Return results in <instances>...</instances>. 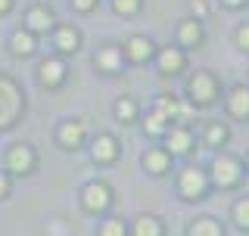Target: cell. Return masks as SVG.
Here are the masks:
<instances>
[{
	"label": "cell",
	"instance_id": "cell-1",
	"mask_svg": "<svg viewBox=\"0 0 249 236\" xmlns=\"http://www.w3.org/2000/svg\"><path fill=\"white\" fill-rule=\"evenodd\" d=\"M25 112V97L22 87L13 81L10 75H0V131H10L19 115Z\"/></svg>",
	"mask_w": 249,
	"mask_h": 236
},
{
	"label": "cell",
	"instance_id": "cell-2",
	"mask_svg": "<svg viewBox=\"0 0 249 236\" xmlns=\"http://www.w3.org/2000/svg\"><path fill=\"white\" fill-rule=\"evenodd\" d=\"M112 205V190L103 180H90L88 186L81 190V208L90 211V215H103V211Z\"/></svg>",
	"mask_w": 249,
	"mask_h": 236
},
{
	"label": "cell",
	"instance_id": "cell-3",
	"mask_svg": "<svg viewBox=\"0 0 249 236\" xmlns=\"http://www.w3.org/2000/svg\"><path fill=\"white\" fill-rule=\"evenodd\" d=\"M6 168L10 174H31L37 168V152L31 143H13L6 149Z\"/></svg>",
	"mask_w": 249,
	"mask_h": 236
},
{
	"label": "cell",
	"instance_id": "cell-4",
	"mask_svg": "<svg viewBox=\"0 0 249 236\" xmlns=\"http://www.w3.org/2000/svg\"><path fill=\"white\" fill-rule=\"evenodd\" d=\"M37 84L47 90H56L62 81H66V62L62 59H41L37 62Z\"/></svg>",
	"mask_w": 249,
	"mask_h": 236
},
{
	"label": "cell",
	"instance_id": "cell-5",
	"mask_svg": "<svg viewBox=\"0 0 249 236\" xmlns=\"http://www.w3.org/2000/svg\"><path fill=\"white\" fill-rule=\"evenodd\" d=\"M212 177H215V184H221V186H233V184L240 180V162L231 159V155H221V159H215V165H212Z\"/></svg>",
	"mask_w": 249,
	"mask_h": 236
},
{
	"label": "cell",
	"instance_id": "cell-6",
	"mask_svg": "<svg viewBox=\"0 0 249 236\" xmlns=\"http://www.w3.org/2000/svg\"><path fill=\"white\" fill-rule=\"evenodd\" d=\"M206 174H202L199 168H184L181 174V196L184 199H199L202 193H206Z\"/></svg>",
	"mask_w": 249,
	"mask_h": 236
},
{
	"label": "cell",
	"instance_id": "cell-7",
	"mask_svg": "<svg viewBox=\"0 0 249 236\" xmlns=\"http://www.w3.org/2000/svg\"><path fill=\"white\" fill-rule=\"evenodd\" d=\"M56 143L62 149H78L84 143V124L78 121V118H72V121H62L59 131H56Z\"/></svg>",
	"mask_w": 249,
	"mask_h": 236
},
{
	"label": "cell",
	"instance_id": "cell-8",
	"mask_svg": "<svg viewBox=\"0 0 249 236\" xmlns=\"http://www.w3.org/2000/svg\"><path fill=\"white\" fill-rule=\"evenodd\" d=\"M215 78L206 75V72H196L190 78V97L196 100V103H212L215 100Z\"/></svg>",
	"mask_w": 249,
	"mask_h": 236
},
{
	"label": "cell",
	"instance_id": "cell-9",
	"mask_svg": "<svg viewBox=\"0 0 249 236\" xmlns=\"http://www.w3.org/2000/svg\"><path fill=\"white\" fill-rule=\"evenodd\" d=\"M115 155H119V143H115V137L100 134V137L93 140V146H90V159L100 162V165H109V162H115Z\"/></svg>",
	"mask_w": 249,
	"mask_h": 236
},
{
	"label": "cell",
	"instance_id": "cell-10",
	"mask_svg": "<svg viewBox=\"0 0 249 236\" xmlns=\"http://www.w3.org/2000/svg\"><path fill=\"white\" fill-rule=\"evenodd\" d=\"M93 66L100 68V72H106V75H115L122 68V50L119 47H100L97 50V56H93Z\"/></svg>",
	"mask_w": 249,
	"mask_h": 236
},
{
	"label": "cell",
	"instance_id": "cell-11",
	"mask_svg": "<svg viewBox=\"0 0 249 236\" xmlns=\"http://www.w3.org/2000/svg\"><path fill=\"white\" fill-rule=\"evenodd\" d=\"M124 56H128L131 62H146V59L153 56V41H150V37H143V34L128 37V41H124Z\"/></svg>",
	"mask_w": 249,
	"mask_h": 236
},
{
	"label": "cell",
	"instance_id": "cell-12",
	"mask_svg": "<svg viewBox=\"0 0 249 236\" xmlns=\"http://www.w3.org/2000/svg\"><path fill=\"white\" fill-rule=\"evenodd\" d=\"M53 28V13L44 10V6H31L25 13V31L31 34H41V31H50Z\"/></svg>",
	"mask_w": 249,
	"mask_h": 236
},
{
	"label": "cell",
	"instance_id": "cell-13",
	"mask_svg": "<svg viewBox=\"0 0 249 236\" xmlns=\"http://www.w3.org/2000/svg\"><path fill=\"white\" fill-rule=\"evenodd\" d=\"M53 47H56L59 53H78V47H81V34H78L72 25H59L56 34H53Z\"/></svg>",
	"mask_w": 249,
	"mask_h": 236
},
{
	"label": "cell",
	"instance_id": "cell-14",
	"mask_svg": "<svg viewBox=\"0 0 249 236\" xmlns=\"http://www.w3.org/2000/svg\"><path fill=\"white\" fill-rule=\"evenodd\" d=\"M35 50H37V44H35V34H31V31H13V34H10V53H13V56L25 59Z\"/></svg>",
	"mask_w": 249,
	"mask_h": 236
},
{
	"label": "cell",
	"instance_id": "cell-15",
	"mask_svg": "<svg viewBox=\"0 0 249 236\" xmlns=\"http://www.w3.org/2000/svg\"><path fill=\"white\" fill-rule=\"evenodd\" d=\"M143 168L150 174H165L171 168V152L168 149H150V152H143Z\"/></svg>",
	"mask_w": 249,
	"mask_h": 236
},
{
	"label": "cell",
	"instance_id": "cell-16",
	"mask_svg": "<svg viewBox=\"0 0 249 236\" xmlns=\"http://www.w3.org/2000/svg\"><path fill=\"white\" fill-rule=\"evenodd\" d=\"M228 109L237 118H246L249 115V87H243V84H240V87H233L228 93Z\"/></svg>",
	"mask_w": 249,
	"mask_h": 236
},
{
	"label": "cell",
	"instance_id": "cell-17",
	"mask_svg": "<svg viewBox=\"0 0 249 236\" xmlns=\"http://www.w3.org/2000/svg\"><path fill=\"white\" fill-rule=\"evenodd\" d=\"M184 68V53L181 50H162L159 53V72L162 75H175V72H181Z\"/></svg>",
	"mask_w": 249,
	"mask_h": 236
},
{
	"label": "cell",
	"instance_id": "cell-18",
	"mask_svg": "<svg viewBox=\"0 0 249 236\" xmlns=\"http://www.w3.org/2000/svg\"><path fill=\"white\" fill-rule=\"evenodd\" d=\"M131 236H162V224L159 218L153 215H140L134 221V230H131Z\"/></svg>",
	"mask_w": 249,
	"mask_h": 236
},
{
	"label": "cell",
	"instance_id": "cell-19",
	"mask_svg": "<svg viewBox=\"0 0 249 236\" xmlns=\"http://www.w3.org/2000/svg\"><path fill=\"white\" fill-rule=\"evenodd\" d=\"M190 143H193V137H190L187 128H171L168 131V152H187Z\"/></svg>",
	"mask_w": 249,
	"mask_h": 236
},
{
	"label": "cell",
	"instance_id": "cell-20",
	"mask_svg": "<svg viewBox=\"0 0 249 236\" xmlns=\"http://www.w3.org/2000/svg\"><path fill=\"white\" fill-rule=\"evenodd\" d=\"M178 37H181V44H184V47H196V44L202 41V28H199V22H196V19L181 22V31H178Z\"/></svg>",
	"mask_w": 249,
	"mask_h": 236
},
{
	"label": "cell",
	"instance_id": "cell-21",
	"mask_svg": "<svg viewBox=\"0 0 249 236\" xmlns=\"http://www.w3.org/2000/svg\"><path fill=\"white\" fill-rule=\"evenodd\" d=\"M187 236H224V230L212 221V218H199V221H193V224H190Z\"/></svg>",
	"mask_w": 249,
	"mask_h": 236
},
{
	"label": "cell",
	"instance_id": "cell-22",
	"mask_svg": "<svg viewBox=\"0 0 249 236\" xmlns=\"http://www.w3.org/2000/svg\"><path fill=\"white\" fill-rule=\"evenodd\" d=\"M115 118H119V121L122 124H131V121H134V118H137V103H134V100H131V97H122V100H115Z\"/></svg>",
	"mask_w": 249,
	"mask_h": 236
},
{
	"label": "cell",
	"instance_id": "cell-23",
	"mask_svg": "<svg viewBox=\"0 0 249 236\" xmlns=\"http://www.w3.org/2000/svg\"><path fill=\"white\" fill-rule=\"evenodd\" d=\"M97 236H128V227H124L122 218H106V221L97 227Z\"/></svg>",
	"mask_w": 249,
	"mask_h": 236
},
{
	"label": "cell",
	"instance_id": "cell-24",
	"mask_svg": "<svg viewBox=\"0 0 249 236\" xmlns=\"http://www.w3.org/2000/svg\"><path fill=\"white\" fill-rule=\"evenodd\" d=\"M168 128V118L159 112V109H153L150 112V118H146V134H153V137H159L162 131Z\"/></svg>",
	"mask_w": 249,
	"mask_h": 236
},
{
	"label": "cell",
	"instance_id": "cell-25",
	"mask_svg": "<svg viewBox=\"0 0 249 236\" xmlns=\"http://www.w3.org/2000/svg\"><path fill=\"white\" fill-rule=\"evenodd\" d=\"M224 140H228V128H224V124H209L206 143H209V146H221Z\"/></svg>",
	"mask_w": 249,
	"mask_h": 236
},
{
	"label": "cell",
	"instance_id": "cell-26",
	"mask_svg": "<svg viewBox=\"0 0 249 236\" xmlns=\"http://www.w3.org/2000/svg\"><path fill=\"white\" fill-rule=\"evenodd\" d=\"M156 109H159L165 118H171V115H181V106H178V100L175 97H159L156 100Z\"/></svg>",
	"mask_w": 249,
	"mask_h": 236
},
{
	"label": "cell",
	"instance_id": "cell-27",
	"mask_svg": "<svg viewBox=\"0 0 249 236\" xmlns=\"http://www.w3.org/2000/svg\"><path fill=\"white\" fill-rule=\"evenodd\" d=\"M233 221H237V227L249 230V199H240L237 205H233Z\"/></svg>",
	"mask_w": 249,
	"mask_h": 236
},
{
	"label": "cell",
	"instance_id": "cell-28",
	"mask_svg": "<svg viewBox=\"0 0 249 236\" xmlns=\"http://www.w3.org/2000/svg\"><path fill=\"white\" fill-rule=\"evenodd\" d=\"M112 6H115V13H122V16H134L140 10V0H112Z\"/></svg>",
	"mask_w": 249,
	"mask_h": 236
},
{
	"label": "cell",
	"instance_id": "cell-29",
	"mask_svg": "<svg viewBox=\"0 0 249 236\" xmlns=\"http://www.w3.org/2000/svg\"><path fill=\"white\" fill-rule=\"evenodd\" d=\"M13 193V180H10V171H0V202L10 199Z\"/></svg>",
	"mask_w": 249,
	"mask_h": 236
},
{
	"label": "cell",
	"instance_id": "cell-30",
	"mask_svg": "<svg viewBox=\"0 0 249 236\" xmlns=\"http://www.w3.org/2000/svg\"><path fill=\"white\" fill-rule=\"evenodd\" d=\"M72 6H75L78 13H90L93 6H97V0H72Z\"/></svg>",
	"mask_w": 249,
	"mask_h": 236
},
{
	"label": "cell",
	"instance_id": "cell-31",
	"mask_svg": "<svg viewBox=\"0 0 249 236\" xmlns=\"http://www.w3.org/2000/svg\"><path fill=\"white\" fill-rule=\"evenodd\" d=\"M237 41H240V47H243V50H249V25H243L237 31Z\"/></svg>",
	"mask_w": 249,
	"mask_h": 236
},
{
	"label": "cell",
	"instance_id": "cell-32",
	"mask_svg": "<svg viewBox=\"0 0 249 236\" xmlns=\"http://www.w3.org/2000/svg\"><path fill=\"white\" fill-rule=\"evenodd\" d=\"M190 6H193V13H196V16H199V19H202V16H206V13H209V3H206V0H193V3H190Z\"/></svg>",
	"mask_w": 249,
	"mask_h": 236
},
{
	"label": "cell",
	"instance_id": "cell-33",
	"mask_svg": "<svg viewBox=\"0 0 249 236\" xmlns=\"http://www.w3.org/2000/svg\"><path fill=\"white\" fill-rule=\"evenodd\" d=\"M13 10V0H0V16H6Z\"/></svg>",
	"mask_w": 249,
	"mask_h": 236
},
{
	"label": "cell",
	"instance_id": "cell-34",
	"mask_svg": "<svg viewBox=\"0 0 249 236\" xmlns=\"http://www.w3.org/2000/svg\"><path fill=\"white\" fill-rule=\"evenodd\" d=\"M228 6H240V3H246V0H224Z\"/></svg>",
	"mask_w": 249,
	"mask_h": 236
}]
</instances>
